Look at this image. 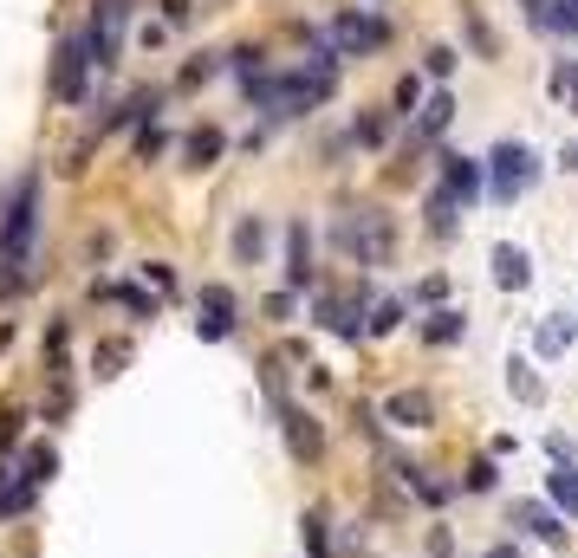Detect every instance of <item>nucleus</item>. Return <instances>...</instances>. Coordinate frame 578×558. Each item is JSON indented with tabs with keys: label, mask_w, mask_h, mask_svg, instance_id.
Listing matches in <instances>:
<instances>
[{
	"label": "nucleus",
	"mask_w": 578,
	"mask_h": 558,
	"mask_svg": "<svg viewBox=\"0 0 578 558\" xmlns=\"http://www.w3.org/2000/svg\"><path fill=\"white\" fill-rule=\"evenodd\" d=\"M553 26H566L578 39V0H553Z\"/></svg>",
	"instance_id": "26"
},
{
	"label": "nucleus",
	"mask_w": 578,
	"mask_h": 558,
	"mask_svg": "<svg viewBox=\"0 0 578 558\" xmlns=\"http://www.w3.org/2000/svg\"><path fill=\"white\" fill-rule=\"evenodd\" d=\"M488 163H494V195H501V202H514V195L534 189V150H527V143H501Z\"/></svg>",
	"instance_id": "5"
},
{
	"label": "nucleus",
	"mask_w": 578,
	"mask_h": 558,
	"mask_svg": "<svg viewBox=\"0 0 578 558\" xmlns=\"http://www.w3.org/2000/svg\"><path fill=\"white\" fill-rule=\"evenodd\" d=\"M384 416H390L397 429H429V416H436V403H429L423 390H403V397H390V403H384Z\"/></svg>",
	"instance_id": "9"
},
{
	"label": "nucleus",
	"mask_w": 578,
	"mask_h": 558,
	"mask_svg": "<svg viewBox=\"0 0 578 558\" xmlns=\"http://www.w3.org/2000/svg\"><path fill=\"white\" fill-rule=\"evenodd\" d=\"M449 117H455V98H449V91H436V98H429V111H423V130L436 137V130H449Z\"/></svg>",
	"instance_id": "16"
},
{
	"label": "nucleus",
	"mask_w": 578,
	"mask_h": 558,
	"mask_svg": "<svg viewBox=\"0 0 578 558\" xmlns=\"http://www.w3.org/2000/svg\"><path fill=\"white\" fill-rule=\"evenodd\" d=\"M442 189H449L455 202H475V195H481V163H475V156H442Z\"/></svg>",
	"instance_id": "7"
},
{
	"label": "nucleus",
	"mask_w": 578,
	"mask_h": 558,
	"mask_svg": "<svg viewBox=\"0 0 578 558\" xmlns=\"http://www.w3.org/2000/svg\"><path fill=\"white\" fill-rule=\"evenodd\" d=\"M52 468H59V455L39 442V449H26V462H20V481H33V488H39V481H52Z\"/></svg>",
	"instance_id": "15"
},
{
	"label": "nucleus",
	"mask_w": 578,
	"mask_h": 558,
	"mask_svg": "<svg viewBox=\"0 0 578 558\" xmlns=\"http://www.w3.org/2000/svg\"><path fill=\"white\" fill-rule=\"evenodd\" d=\"M163 20H169V26H182V20H189V0H163Z\"/></svg>",
	"instance_id": "31"
},
{
	"label": "nucleus",
	"mask_w": 578,
	"mask_h": 558,
	"mask_svg": "<svg viewBox=\"0 0 578 558\" xmlns=\"http://www.w3.org/2000/svg\"><path fill=\"white\" fill-rule=\"evenodd\" d=\"M286 436H293V455H306V462L325 449V442H319V429H312V416H293V410H286Z\"/></svg>",
	"instance_id": "13"
},
{
	"label": "nucleus",
	"mask_w": 578,
	"mask_h": 558,
	"mask_svg": "<svg viewBox=\"0 0 578 558\" xmlns=\"http://www.w3.org/2000/svg\"><path fill=\"white\" fill-rule=\"evenodd\" d=\"M488 558H521V553H514V546H494V553H488Z\"/></svg>",
	"instance_id": "32"
},
{
	"label": "nucleus",
	"mask_w": 578,
	"mask_h": 558,
	"mask_svg": "<svg viewBox=\"0 0 578 558\" xmlns=\"http://www.w3.org/2000/svg\"><path fill=\"white\" fill-rule=\"evenodd\" d=\"M429 228H436V234H449V228H455V195H449V189H436V195H429Z\"/></svg>",
	"instance_id": "17"
},
{
	"label": "nucleus",
	"mask_w": 578,
	"mask_h": 558,
	"mask_svg": "<svg viewBox=\"0 0 578 558\" xmlns=\"http://www.w3.org/2000/svg\"><path fill=\"white\" fill-rule=\"evenodd\" d=\"M85 72H91V46H85V33H78V39H65V46L52 52V98H59V104H78V98H85Z\"/></svg>",
	"instance_id": "3"
},
{
	"label": "nucleus",
	"mask_w": 578,
	"mask_h": 558,
	"mask_svg": "<svg viewBox=\"0 0 578 558\" xmlns=\"http://www.w3.org/2000/svg\"><path fill=\"white\" fill-rule=\"evenodd\" d=\"M494 280H501L508 293H521V286L534 280V260H527L521 247H494Z\"/></svg>",
	"instance_id": "10"
},
{
	"label": "nucleus",
	"mask_w": 578,
	"mask_h": 558,
	"mask_svg": "<svg viewBox=\"0 0 578 558\" xmlns=\"http://www.w3.org/2000/svg\"><path fill=\"white\" fill-rule=\"evenodd\" d=\"M202 338H228L234 332V293L228 286H202Z\"/></svg>",
	"instance_id": "8"
},
{
	"label": "nucleus",
	"mask_w": 578,
	"mask_h": 558,
	"mask_svg": "<svg viewBox=\"0 0 578 558\" xmlns=\"http://www.w3.org/2000/svg\"><path fill=\"white\" fill-rule=\"evenodd\" d=\"M338 247H351L358 260H384V247H390V228H384L377 215H364V221H345V228H338Z\"/></svg>",
	"instance_id": "6"
},
{
	"label": "nucleus",
	"mask_w": 578,
	"mask_h": 558,
	"mask_svg": "<svg viewBox=\"0 0 578 558\" xmlns=\"http://www.w3.org/2000/svg\"><path fill=\"white\" fill-rule=\"evenodd\" d=\"M508 371H514V390H521L527 403H540V377H527V364H508Z\"/></svg>",
	"instance_id": "25"
},
{
	"label": "nucleus",
	"mask_w": 578,
	"mask_h": 558,
	"mask_svg": "<svg viewBox=\"0 0 578 558\" xmlns=\"http://www.w3.org/2000/svg\"><path fill=\"white\" fill-rule=\"evenodd\" d=\"M553 91H560V98H566V104H573V111H578V59H573V65H560V78H553Z\"/></svg>",
	"instance_id": "23"
},
{
	"label": "nucleus",
	"mask_w": 578,
	"mask_h": 558,
	"mask_svg": "<svg viewBox=\"0 0 578 558\" xmlns=\"http://www.w3.org/2000/svg\"><path fill=\"white\" fill-rule=\"evenodd\" d=\"M33 501V481H13V488H0V514H20Z\"/></svg>",
	"instance_id": "22"
},
{
	"label": "nucleus",
	"mask_w": 578,
	"mask_h": 558,
	"mask_svg": "<svg viewBox=\"0 0 578 558\" xmlns=\"http://www.w3.org/2000/svg\"><path fill=\"white\" fill-rule=\"evenodd\" d=\"M221 150H228V137H221L215 124H202V130H189V163H195V169H208V163H221Z\"/></svg>",
	"instance_id": "12"
},
{
	"label": "nucleus",
	"mask_w": 578,
	"mask_h": 558,
	"mask_svg": "<svg viewBox=\"0 0 578 558\" xmlns=\"http://www.w3.org/2000/svg\"><path fill=\"white\" fill-rule=\"evenodd\" d=\"M306 273H312V241L306 228H286V286H306Z\"/></svg>",
	"instance_id": "11"
},
{
	"label": "nucleus",
	"mask_w": 578,
	"mask_h": 558,
	"mask_svg": "<svg viewBox=\"0 0 578 558\" xmlns=\"http://www.w3.org/2000/svg\"><path fill=\"white\" fill-rule=\"evenodd\" d=\"M332 85H338V52H319V59L299 65V72H260V78H247V98H254L267 117H299V111L325 104Z\"/></svg>",
	"instance_id": "2"
},
{
	"label": "nucleus",
	"mask_w": 578,
	"mask_h": 558,
	"mask_svg": "<svg viewBox=\"0 0 578 558\" xmlns=\"http://www.w3.org/2000/svg\"><path fill=\"white\" fill-rule=\"evenodd\" d=\"M306 546H312V558H332L325 553V520L319 514H306Z\"/></svg>",
	"instance_id": "24"
},
{
	"label": "nucleus",
	"mask_w": 578,
	"mask_h": 558,
	"mask_svg": "<svg viewBox=\"0 0 578 558\" xmlns=\"http://www.w3.org/2000/svg\"><path fill=\"white\" fill-rule=\"evenodd\" d=\"M397 319H403V306L390 299V306H377V319H371V332H397Z\"/></svg>",
	"instance_id": "28"
},
{
	"label": "nucleus",
	"mask_w": 578,
	"mask_h": 558,
	"mask_svg": "<svg viewBox=\"0 0 578 558\" xmlns=\"http://www.w3.org/2000/svg\"><path fill=\"white\" fill-rule=\"evenodd\" d=\"M553 501H560L566 514H578V475H573V468H560V475H553Z\"/></svg>",
	"instance_id": "20"
},
{
	"label": "nucleus",
	"mask_w": 578,
	"mask_h": 558,
	"mask_svg": "<svg viewBox=\"0 0 578 558\" xmlns=\"http://www.w3.org/2000/svg\"><path fill=\"white\" fill-rule=\"evenodd\" d=\"M423 338H429V345H455V338H462V312H449V306H442V312H429Z\"/></svg>",
	"instance_id": "14"
},
{
	"label": "nucleus",
	"mask_w": 578,
	"mask_h": 558,
	"mask_svg": "<svg viewBox=\"0 0 578 558\" xmlns=\"http://www.w3.org/2000/svg\"><path fill=\"white\" fill-rule=\"evenodd\" d=\"M163 143H169V137H163V130H156V117H150V124H143V130H137V156H143V163H150V156H156V150H163Z\"/></svg>",
	"instance_id": "21"
},
{
	"label": "nucleus",
	"mask_w": 578,
	"mask_h": 558,
	"mask_svg": "<svg viewBox=\"0 0 578 558\" xmlns=\"http://www.w3.org/2000/svg\"><path fill=\"white\" fill-rule=\"evenodd\" d=\"M358 143H384V117H358Z\"/></svg>",
	"instance_id": "30"
},
{
	"label": "nucleus",
	"mask_w": 578,
	"mask_h": 558,
	"mask_svg": "<svg viewBox=\"0 0 578 558\" xmlns=\"http://www.w3.org/2000/svg\"><path fill=\"white\" fill-rule=\"evenodd\" d=\"M33 241H39V176H20L0 202V299H13L26 286Z\"/></svg>",
	"instance_id": "1"
},
{
	"label": "nucleus",
	"mask_w": 578,
	"mask_h": 558,
	"mask_svg": "<svg viewBox=\"0 0 578 558\" xmlns=\"http://www.w3.org/2000/svg\"><path fill=\"white\" fill-rule=\"evenodd\" d=\"M260 247H267V228H260V221H241V228H234V254H241V260H254Z\"/></svg>",
	"instance_id": "18"
},
{
	"label": "nucleus",
	"mask_w": 578,
	"mask_h": 558,
	"mask_svg": "<svg viewBox=\"0 0 578 558\" xmlns=\"http://www.w3.org/2000/svg\"><path fill=\"white\" fill-rule=\"evenodd\" d=\"M416 104H423V85H416V78H403V85H397V111H416Z\"/></svg>",
	"instance_id": "27"
},
{
	"label": "nucleus",
	"mask_w": 578,
	"mask_h": 558,
	"mask_svg": "<svg viewBox=\"0 0 578 558\" xmlns=\"http://www.w3.org/2000/svg\"><path fill=\"white\" fill-rule=\"evenodd\" d=\"M332 46H338V59H351V52H377V46H390V26H384L377 13H338Z\"/></svg>",
	"instance_id": "4"
},
{
	"label": "nucleus",
	"mask_w": 578,
	"mask_h": 558,
	"mask_svg": "<svg viewBox=\"0 0 578 558\" xmlns=\"http://www.w3.org/2000/svg\"><path fill=\"white\" fill-rule=\"evenodd\" d=\"M429 72H436V78H449V72H455V52H449V46H436V52H429Z\"/></svg>",
	"instance_id": "29"
},
{
	"label": "nucleus",
	"mask_w": 578,
	"mask_h": 558,
	"mask_svg": "<svg viewBox=\"0 0 578 558\" xmlns=\"http://www.w3.org/2000/svg\"><path fill=\"white\" fill-rule=\"evenodd\" d=\"M566 345H573V319H547V325H540V351L553 358V351H566Z\"/></svg>",
	"instance_id": "19"
},
{
	"label": "nucleus",
	"mask_w": 578,
	"mask_h": 558,
	"mask_svg": "<svg viewBox=\"0 0 578 558\" xmlns=\"http://www.w3.org/2000/svg\"><path fill=\"white\" fill-rule=\"evenodd\" d=\"M98 7H117V13H130V0H98Z\"/></svg>",
	"instance_id": "33"
}]
</instances>
